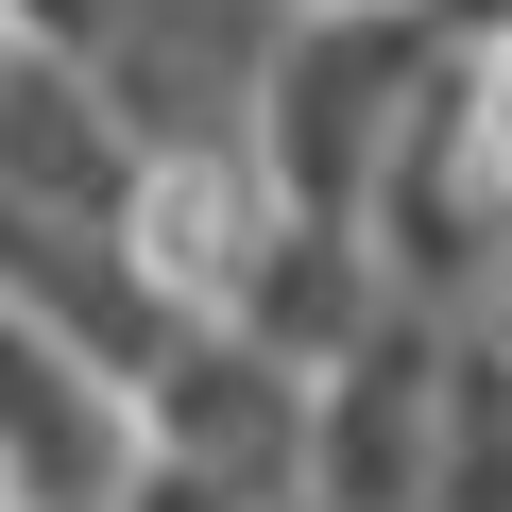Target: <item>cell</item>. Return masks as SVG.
I'll return each instance as SVG.
<instances>
[{"label": "cell", "instance_id": "6da1fadb", "mask_svg": "<svg viewBox=\"0 0 512 512\" xmlns=\"http://www.w3.org/2000/svg\"><path fill=\"white\" fill-rule=\"evenodd\" d=\"M0 478L35 512H120V478H137V427L86 393V359L52 325H0Z\"/></svg>", "mask_w": 512, "mask_h": 512}, {"label": "cell", "instance_id": "7a4b0ae2", "mask_svg": "<svg viewBox=\"0 0 512 512\" xmlns=\"http://www.w3.org/2000/svg\"><path fill=\"white\" fill-rule=\"evenodd\" d=\"M427 512H512V342H444V427H427Z\"/></svg>", "mask_w": 512, "mask_h": 512}]
</instances>
